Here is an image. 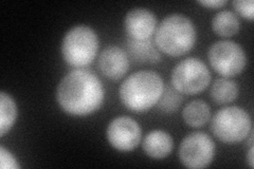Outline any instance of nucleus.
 <instances>
[{
  "mask_svg": "<svg viewBox=\"0 0 254 169\" xmlns=\"http://www.w3.org/2000/svg\"><path fill=\"white\" fill-rule=\"evenodd\" d=\"M145 155L152 159H164L170 156L174 148L172 135L164 130H153L148 132L142 144Z\"/></svg>",
  "mask_w": 254,
  "mask_h": 169,
  "instance_id": "12",
  "label": "nucleus"
},
{
  "mask_svg": "<svg viewBox=\"0 0 254 169\" xmlns=\"http://www.w3.org/2000/svg\"><path fill=\"white\" fill-rule=\"evenodd\" d=\"M101 72L107 78L113 80L121 79L129 69V59L121 48L109 46L102 51L99 61Z\"/></svg>",
  "mask_w": 254,
  "mask_h": 169,
  "instance_id": "11",
  "label": "nucleus"
},
{
  "mask_svg": "<svg viewBox=\"0 0 254 169\" xmlns=\"http://www.w3.org/2000/svg\"><path fill=\"white\" fill-rule=\"evenodd\" d=\"M141 136L140 125L126 115L114 118L106 130V138L110 146L123 152H128L138 147Z\"/></svg>",
  "mask_w": 254,
  "mask_h": 169,
  "instance_id": "9",
  "label": "nucleus"
},
{
  "mask_svg": "<svg viewBox=\"0 0 254 169\" xmlns=\"http://www.w3.org/2000/svg\"><path fill=\"white\" fill-rule=\"evenodd\" d=\"M0 166L2 169H18L20 165L18 161L11 154V151L3 146L0 147Z\"/></svg>",
  "mask_w": 254,
  "mask_h": 169,
  "instance_id": "20",
  "label": "nucleus"
},
{
  "mask_svg": "<svg viewBox=\"0 0 254 169\" xmlns=\"http://www.w3.org/2000/svg\"><path fill=\"white\" fill-rule=\"evenodd\" d=\"M171 82L174 89L179 93L194 95L202 92L210 85L211 73L202 60L189 57L175 66Z\"/></svg>",
  "mask_w": 254,
  "mask_h": 169,
  "instance_id": "6",
  "label": "nucleus"
},
{
  "mask_svg": "<svg viewBox=\"0 0 254 169\" xmlns=\"http://www.w3.org/2000/svg\"><path fill=\"white\" fill-rule=\"evenodd\" d=\"M17 118V105L10 94L0 92V136L9 132Z\"/></svg>",
  "mask_w": 254,
  "mask_h": 169,
  "instance_id": "16",
  "label": "nucleus"
},
{
  "mask_svg": "<svg viewBox=\"0 0 254 169\" xmlns=\"http://www.w3.org/2000/svg\"><path fill=\"white\" fill-rule=\"evenodd\" d=\"M238 86L232 79L227 77L217 78L211 87V99L219 105L230 104L238 96Z\"/></svg>",
  "mask_w": 254,
  "mask_h": 169,
  "instance_id": "15",
  "label": "nucleus"
},
{
  "mask_svg": "<svg viewBox=\"0 0 254 169\" xmlns=\"http://www.w3.org/2000/svg\"><path fill=\"white\" fill-rule=\"evenodd\" d=\"M130 53L138 57L141 61H149L155 62L159 60V54L156 51L155 47L150 44L149 40H144V42H139V40H132L129 45Z\"/></svg>",
  "mask_w": 254,
  "mask_h": 169,
  "instance_id": "17",
  "label": "nucleus"
},
{
  "mask_svg": "<svg viewBox=\"0 0 254 169\" xmlns=\"http://www.w3.org/2000/svg\"><path fill=\"white\" fill-rule=\"evenodd\" d=\"M197 39L193 21L184 14L168 15L155 32V44L162 53L177 57L190 51Z\"/></svg>",
  "mask_w": 254,
  "mask_h": 169,
  "instance_id": "3",
  "label": "nucleus"
},
{
  "mask_svg": "<svg viewBox=\"0 0 254 169\" xmlns=\"http://www.w3.org/2000/svg\"><path fill=\"white\" fill-rule=\"evenodd\" d=\"M181 101L182 98L178 91L175 90L174 88H168V89H164L161 99L159 100L157 105L159 109H161L163 112L172 113L179 108Z\"/></svg>",
  "mask_w": 254,
  "mask_h": 169,
  "instance_id": "18",
  "label": "nucleus"
},
{
  "mask_svg": "<svg viewBox=\"0 0 254 169\" xmlns=\"http://www.w3.org/2000/svg\"><path fill=\"white\" fill-rule=\"evenodd\" d=\"M126 33L132 40H149L157 29L156 15L144 7H136L126 14L124 18Z\"/></svg>",
  "mask_w": 254,
  "mask_h": 169,
  "instance_id": "10",
  "label": "nucleus"
},
{
  "mask_svg": "<svg viewBox=\"0 0 254 169\" xmlns=\"http://www.w3.org/2000/svg\"><path fill=\"white\" fill-rule=\"evenodd\" d=\"M178 155L181 164L187 168H206L215 156V143L204 132H192L180 143Z\"/></svg>",
  "mask_w": 254,
  "mask_h": 169,
  "instance_id": "8",
  "label": "nucleus"
},
{
  "mask_svg": "<svg viewBox=\"0 0 254 169\" xmlns=\"http://www.w3.org/2000/svg\"><path fill=\"white\" fill-rule=\"evenodd\" d=\"M105 90L100 78L87 69H75L63 77L57 89V101L66 113L89 115L104 102Z\"/></svg>",
  "mask_w": 254,
  "mask_h": 169,
  "instance_id": "1",
  "label": "nucleus"
},
{
  "mask_svg": "<svg viewBox=\"0 0 254 169\" xmlns=\"http://www.w3.org/2000/svg\"><path fill=\"white\" fill-rule=\"evenodd\" d=\"M211 25L216 35L221 37H231L240 31L241 21L234 12L222 10L214 16Z\"/></svg>",
  "mask_w": 254,
  "mask_h": 169,
  "instance_id": "14",
  "label": "nucleus"
},
{
  "mask_svg": "<svg viewBox=\"0 0 254 169\" xmlns=\"http://www.w3.org/2000/svg\"><path fill=\"white\" fill-rule=\"evenodd\" d=\"M211 131L224 143H240L252 131L251 117L247 111L238 106L225 107L213 116Z\"/></svg>",
  "mask_w": 254,
  "mask_h": 169,
  "instance_id": "5",
  "label": "nucleus"
},
{
  "mask_svg": "<svg viewBox=\"0 0 254 169\" xmlns=\"http://www.w3.org/2000/svg\"><path fill=\"white\" fill-rule=\"evenodd\" d=\"M247 162L250 168L254 167V147L253 145H250V149L248 151V155H247Z\"/></svg>",
  "mask_w": 254,
  "mask_h": 169,
  "instance_id": "22",
  "label": "nucleus"
},
{
  "mask_svg": "<svg viewBox=\"0 0 254 169\" xmlns=\"http://www.w3.org/2000/svg\"><path fill=\"white\" fill-rule=\"evenodd\" d=\"M164 91L162 77L152 70L134 72L122 83L119 95L124 106L133 112H146L158 104Z\"/></svg>",
  "mask_w": 254,
  "mask_h": 169,
  "instance_id": "2",
  "label": "nucleus"
},
{
  "mask_svg": "<svg viewBox=\"0 0 254 169\" xmlns=\"http://www.w3.org/2000/svg\"><path fill=\"white\" fill-rule=\"evenodd\" d=\"M234 10L240 14L242 17L250 21L254 18V2L252 0H234L232 2Z\"/></svg>",
  "mask_w": 254,
  "mask_h": 169,
  "instance_id": "19",
  "label": "nucleus"
},
{
  "mask_svg": "<svg viewBox=\"0 0 254 169\" xmlns=\"http://www.w3.org/2000/svg\"><path fill=\"white\" fill-rule=\"evenodd\" d=\"M98 50L97 32L84 25L71 28L64 36L61 48L64 60L74 68L90 65L97 56Z\"/></svg>",
  "mask_w": 254,
  "mask_h": 169,
  "instance_id": "4",
  "label": "nucleus"
},
{
  "mask_svg": "<svg viewBox=\"0 0 254 169\" xmlns=\"http://www.w3.org/2000/svg\"><path fill=\"white\" fill-rule=\"evenodd\" d=\"M200 5L208 7V9H219L227 4L226 0H203V1H198Z\"/></svg>",
  "mask_w": 254,
  "mask_h": 169,
  "instance_id": "21",
  "label": "nucleus"
},
{
  "mask_svg": "<svg viewBox=\"0 0 254 169\" xmlns=\"http://www.w3.org/2000/svg\"><path fill=\"white\" fill-rule=\"evenodd\" d=\"M208 58L211 67L225 77L241 74L247 63V56L242 46L232 40H220L212 45Z\"/></svg>",
  "mask_w": 254,
  "mask_h": 169,
  "instance_id": "7",
  "label": "nucleus"
},
{
  "mask_svg": "<svg viewBox=\"0 0 254 169\" xmlns=\"http://www.w3.org/2000/svg\"><path fill=\"white\" fill-rule=\"evenodd\" d=\"M182 118L190 127L200 128L211 118V108L201 100L190 102L182 111Z\"/></svg>",
  "mask_w": 254,
  "mask_h": 169,
  "instance_id": "13",
  "label": "nucleus"
}]
</instances>
